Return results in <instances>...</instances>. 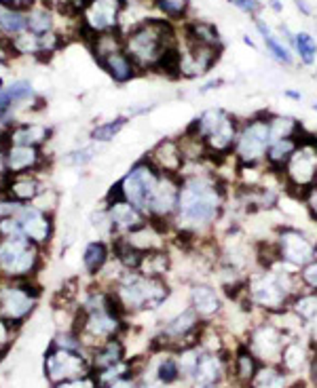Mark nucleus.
<instances>
[{
	"mask_svg": "<svg viewBox=\"0 0 317 388\" xmlns=\"http://www.w3.org/2000/svg\"><path fill=\"white\" fill-rule=\"evenodd\" d=\"M189 306L201 317V321H216L224 310L222 289L205 280H192L189 287Z\"/></svg>",
	"mask_w": 317,
	"mask_h": 388,
	"instance_id": "obj_15",
	"label": "nucleus"
},
{
	"mask_svg": "<svg viewBox=\"0 0 317 388\" xmlns=\"http://www.w3.org/2000/svg\"><path fill=\"white\" fill-rule=\"evenodd\" d=\"M178 34H180V38H185L189 43L207 45V47H224L218 26L212 21H205V19H187L182 26H178Z\"/></svg>",
	"mask_w": 317,
	"mask_h": 388,
	"instance_id": "obj_23",
	"label": "nucleus"
},
{
	"mask_svg": "<svg viewBox=\"0 0 317 388\" xmlns=\"http://www.w3.org/2000/svg\"><path fill=\"white\" fill-rule=\"evenodd\" d=\"M41 285L36 278L6 280L0 278V319H4L15 332L36 310L41 300Z\"/></svg>",
	"mask_w": 317,
	"mask_h": 388,
	"instance_id": "obj_6",
	"label": "nucleus"
},
{
	"mask_svg": "<svg viewBox=\"0 0 317 388\" xmlns=\"http://www.w3.org/2000/svg\"><path fill=\"white\" fill-rule=\"evenodd\" d=\"M13 340H15V330L4 319H0V350H11Z\"/></svg>",
	"mask_w": 317,
	"mask_h": 388,
	"instance_id": "obj_47",
	"label": "nucleus"
},
{
	"mask_svg": "<svg viewBox=\"0 0 317 388\" xmlns=\"http://www.w3.org/2000/svg\"><path fill=\"white\" fill-rule=\"evenodd\" d=\"M294 56L298 57L301 65L311 68L317 61V38L309 32H296L294 34Z\"/></svg>",
	"mask_w": 317,
	"mask_h": 388,
	"instance_id": "obj_38",
	"label": "nucleus"
},
{
	"mask_svg": "<svg viewBox=\"0 0 317 388\" xmlns=\"http://www.w3.org/2000/svg\"><path fill=\"white\" fill-rule=\"evenodd\" d=\"M294 380L281 365L262 363L248 388H290Z\"/></svg>",
	"mask_w": 317,
	"mask_h": 388,
	"instance_id": "obj_30",
	"label": "nucleus"
},
{
	"mask_svg": "<svg viewBox=\"0 0 317 388\" xmlns=\"http://www.w3.org/2000/svg\"><path fill=\"white\" fill-rule=\"evenodd\" d=\"M53 135L51 127L36 125V122H21L13 125L9 129V146H34V148H45Z\"/></svg>",
	"mask_w": 317,
	"mask_h": 388,
	"instance_id": "obj_24",
	"label": "nucleus"
},
{
	"mask_svg": "<svg viewBox=\"0 0 317 388\" xmlns=\"http://www.w3.org/2000/svg\"><path fill=\"white\" fill-rule=\"evenodd\" d=\"M269 127H271V137L273 140H284V137H298L305 129L303 125L290 116V114H279V112H269Z\"/></svg>",
	"mask_w": 317,
	"mask_h": 388,
	"instance_id": "obj_35",
	"label": "nucleus"
},
{
	"mask_svg": "<svg viewBox=\"0 0 317 388\" xmlns=\"http://www.w3.org/2000/svg\"><path fill=\"white\" fill-rule=\"evenodd\" d=\"M290 333L284 332L277 323H273L269 317H262L258 323H254L252 330L246 335V346L252 350V355L266 365H279L286 344L290 342Z\"/></svg>",
	"mask_w": 317,
	"mask_h": 388,
	"instance_id": "obj_10",
	"label": "nucleus"
},
{
	"mask_svg": "<svg viewBox=\"0 0 317 388\" xmlns=\"http://www.w3.org/2000/svg\"><path fill=\"white\" fill-rule=\"evenodd\" d=\"M235 11L244 13V15H250V19L258 17L262 13V2L260 0H227Z\"/></svg>",
	"mask_w": 317,
	"mask_h": 388,
	"instance_id": "obj_45",
	"label": "nucleus"
},
{
	"mask_svg": "<svg viewBox=\"0 0 317 388\" xmlns=\"http://www.w3.org/2000/svg\"><path fill=\"white\" fill-rule=\"evenodd\" d=\"M260 365H262V363L254 357L252 350L246 346V342H241V344H237V346L233 348V352H231L229 378H231L235 384H239L241 388H248Z\"/></svg>",
	"mask_w": 317,
	"mask_h": 388,
	"instance_id": "obj_21",
	"label": "nucleus"
},
{
	"mask_svg": "<svg viewBox=\"0 0 317 388\" xmlns=\"http://www.w3.org/2000/svg\"><path fill=\"white\" fill-rule=\"evenodd\" d=\"M262 38V43H264V49H266V53L273 57L277 63H281V65H286V68H294L296 65V56H294V51L279 38V34L277 32H269V34H264V36H260Z\"/></svg>",
	"mask_w": 317,
	"mask_h": 388,
	"instance_id": "obj_36",
	"label": "nucleus"
},
{
	"mask_svg": "<svg viewBox=\"0 0 317 388\" xmlns=\"http://www.w3.org/2000/svg\"><path fill=\"white\" fill-rule=\"evenodd\" d=\"M298 278H301L303 289H307V291H317V258L316 260H311L309 264H305V266L298 271Z\"/></svg>",
	"mask_w": 317,
	"mask_h": 388,
	"instance_id": "obj_44",
	"label": "nucleus"
},
{
	"mask_svg": "<svg viewBox=\"0 0 317 388\" xmlns=\"http://www.w3.org/2000/svg\"><path fill=\"white\" fill-rule=\"evenodd\" d=\"M159 177H161V173L155 167L146 159H140L129 167V171L117 184L121 188V196L146 216V205H148V199H150Z\"/></svg>",
	"mask_w": 317,
	"mask_h": 388,
	"instance_id": "obj_13",
	"label": "nucleus"
},
{
	"mask_svg": "<svg viewBox=\"0 0 317 388\" xmlns=\"http://www.w3.org/2000/svg\"><path fill=\"white\" fill-rule=\"evenodd\" d=\"M125 53L140 72L178 78L180 36L178 23L165 17H148L123 34Z\"/></svg>",
	"mask_w": 317,
	"mask_h": 388,
	"instance_id": "obj_2",
	"label": "nucleus"
},
{
	"mask_svg": "<svg viewBox=\"0 0 317 388\" xmlns=\"http://www.w3.org/2000/svg\"><path fill=\"white\" fill-rule=\"evenodd\" d=\"M271 238H273L279 264L296 273L317 258V238L301 226L281 224L273 230Z\"/></svg>",
	"mask_w": 317,
	"mask_h": 388,
	"instance_id": "obj_8",
	"label": "nucleus"
},
{
	"mask_svg": "<svg viewBox=\"0 0 317 388\" xmlns=\"http://www.w3.org/2000/svg\"><path fill=\"white\" fill-rule=\"evenodd\" d=\"M106 388H137V384H135L133 378H125V380H119V382H115V384H110V387Z\"/></svg>",
	"mask_w": 317,
	"mask_h": 388,
	"instance_id": "obj_54",
	"label": "nucleus"
},
{
	"mask_svg": "<svg viewBox=\"0 0 317 388\" xmlns=\"http://www.w3.org/2000/svg\"><path fill=\"white\" fill-rule=\"evenodd\" d=\"M30 205L34 209H38L41 214L53 216L58 211V207H60V194L56 190H51V188H43Z\"/></svg>",
	"mask_w": 317,
	"mask_h": 388,
	"instance_id": "obj_42",
	"label": "nucleus"
},
{
	"mask_svg": "<svg viewBox=\"0 0 317 388\" xmlns=\"http://www.w3.org/2000/svg\"><path fill=\"white\" fill-rule=\"evenodd\" d=\"M303 207H305V211H307V216L317 224V182L303 194Z\"/></svg>",
	"mask_w": 317,
	"mask_h": 388,
	"instance_id": "obj_46",
	"label": "nucleus"
},
{
	"mask_svg": "<svg viewBox=\"0 0 317 388\" xmlns=\"http://www.w3.org/2000/svg\"><path fill=\"white\" fill-rule=\"evenodd\" d=\"M0 89H2V80H0Z\"/></svg>",
	"mask_w": 317,
	"mask_h": 388,
	"instance_id": "obj_58",
	"label": "nucleus"
},
{
	"mask_svg": "<svg viewBox=\"0 0 317 388\" xmlns=\"http://www.w3.org/2000/svg\"><path fill=\"white\" fill-rule=\"evenodd\" d=\"M180 201L174 218V234L199 241L216 234L224 218L231 186L216 175V169L180 177Z\"/></svg>",
	"mask_w": 317,
	"mask_h": 388,
	"instance_id": "obj_1",
	"label": "nucleus"
},
{
	"mask_svg": "<svg viewBox=\"0 0 317 388\" xmlns=\"http://www.w3.org/2000/svg\"><path fill=\"white\" fill-rule=\"evenodd\" d=\"M17 222L21 224L24 228V236L36 245V247H45L51 243L53 238V232H56V224H53V216H47V214H41L38 209H34L32 205H24L19 211H17Z\"/></svg>",
	"mask_w": 317,
	"mask_h": 388,
	"instance_id": "obj_17",
	"label": "nucleus"
},
{
	"mask_svg": "<svg viewBox=\"0 0 317 388\" xmlns=\"http://www.w3.org/2000/svg\"><path fill=\"white\" fill-rule=\"evenodd\" d=\"M119 17H121L119 0H89V4L80 15V21L93 34H104L119 30Z\"/></svg>",
	"mask_w": 317,
	"mask_h": 388,
	"instance_id": "obj_16",
	"label": "nucleus"
},
{
	"mask_svg": "<svg viewBox=\"0 0 317 388\" xmlns=\"http://www.w3.org/2000/svg\"><path fill=\"white\" fill-rule=\"evenodd\" d=\"M301 137V135H298ZM298 137H284V140H273L269 150H266V157H264V165L269 167L271 171L279 173L288 159L292 157L294 148L298 146Z\"/></svg>",
	"mask_w": 317,
	"mask_h": 388,
	"instance_id": "obj_33",
	"label": "nucleus"
},
{
	"mask_svg": "<svg viewBox=\"0 0 317 388\" xmlns=\"http://www.w3.org/2000/svg\"><path fill=\"white\" fill-rule=\"evenodd\" d=\"M180 36V34H178ZM224 47H207L180 38V61H178V78H207L212 70L220 63Z\"/></svg>",
	"mask_w": 317,
	"mask_h": 388,
	"instance_id": "obj_14",
	"label": "nucleus"
},
{
	"mask_svg": "<svg viewBox=\"0 0 317 388\" xmlns=\"http://www.w3.org/2000/svg\"><path fill=\"white\" fill-rule=\"evenodd\" d=\"M98 63H100V68H102L115 83H119V85H125V83L133 80L135 76L142 74V72L137 70V65L131 61V57L125 53V49H119V51H115V53H110V56L98 59Z\"/></svg>",
	"mask_w": 317,
	"mask_h": 388,
	"instance_id": "obj_26",
	"label": "nucleus"
},
{
	"mask_svg": "<svg viewBox=\"0 0 317 388\" xmlns=\"http://www.w3.org/2000/svg\"><path fill=\"white\" fill-rule=\"evenodd\" d=\"M152 108V104H142V106H129L127 108V116L129 118H135V116H142V114H148Z\"/></svg>",
	"mask_w": 317,
	"mask_h": 388,
	"instance_id": "obj_51",
	"label": "nucleus"
},
{
	"mask_svg": "<svg viewBox=\"0 0 317 388\" xmlns=\"http://www.w3.org/2000/svg\"><path fill=\"white\" fill-rule=\"evenodd\" d=\"M56 15L47 6H32L28 11V30L43 36L47 32H53L56 28Z\"/></svg>",
	"mask_w": 317,
	"mask_h": 388,
	"instance_id": "obj_40",
	"label": "nucleus"
},
{
	"mask_svg": "<svg viewBox=\"0 0 317 388\" xmlns=\"http://www.w3.org/2000/svg\"><path fill=\"white\" fill-rule=\"evenodd\" d=\"M294 4H296V9H298L301 15H305V17H313V15H316L313 6H311L307 0H294Z\"/></svg>",
	"mask_w": 317,
	"mask_h": 388,
	"instance_id": "obj_52",
	"label": "nucleus"
},
{
	"mask_svg": "<svg viewBox=\"0 0 317 388\" xmlns=\"http://www.w3.org/2000/svg\"><path fill=\"white\" fill-rule=\"evenodd\" d=\"M144 159L155 167L161 175H180L185 159L178 144V137H163L144 154Z\"/></svg>",
	"mask_w": 317,
	"mask_h": 388,
	"instance_id": "obj_19",
	"label": "nucleus"
},
{
	"mask_svg": "<svg viewBox=\"0 0 317 388\" xmlns=\"http://www.w3.org/2000/svg\"><path fill=\"white\" fill-rule=\"evenodd\" d=\"M104 209H106V216L110 220L115 236H127L129 232L137 230L140 226L148 222V218L125 199H106Z\"/></svg>",
	"mask_w": 317,
	"mask_h": 388,
	"instance_id": "obj_18",
	"label": "nucleus"
},
{
	"mask_svg": "<svg viewBox=\"0 0 317 388\" xmlns=\"http://www.w3.org/2000/svg\"><path fill=\"white\" fill-rule=\"evenodd\" d=\"M102 146H104V144L89 142V144H85V146H80V148H76V150L68 152V154H63L62 163L66 167H76V169L91 165V163L100 157V152L104 150Z\"/></svg>",
	"mask_w": 317,
	"mask_h": 388,
	"instance_id": "obj_39",
	"label": "nucleus"
},
{
	"mask_svg": "<svg viewBox=\"0 0 317 388\" xmlns=\"http://www.w3.org/2000/svg\"><path fill=\"white\" fill-rule=\"evenodd\" d=\"M41 190H43V184L34 173H19V175H11L4 196L17 201L21 205H30Z\"/></svg>",
	"mask_w": 317,
	"mask_h": 388,
	"instance_id": "obj_29",
	"label": "nucleus"
},
{
	"mask_svg": "<svg viewBox=\"0 0 317 388\" xmlns=\"http://www.w3.org/2000/svg\"><path fill=\"white\" fill-rule=\"evenodd\" d=\"M271 127H269V110L256 112L248 118H241L237 144L233 150L239 167L264 165L266 150L271 146Z\"/></svg>",
	"mask_w": 317,
	"mask_h": 388,
	"instance_id": "obj_7",
	"label": "nucleus"
},
{
	"mask_svg": "<svg viewBox=\"0 0 317 388\" xmlns=\"http://www.w3.org/2000/svg\"><path fill=\"white\" fill-rule=\"evenodd\" d=\"M150 355H159L157 363H152V369H155V376L159 382H163L170 388L182 382V372H180L176 352H150Z\"/></svg>",
	"mask_w": 317,
	"mask_h": 388,
	"instance_id": "obj_31",
	"label": "nucleus"
},
{
	"mask_svg": "<svg viewBox=\"0 0 317 388\" xmlns=\"http://www.w3.org/2000/svg\"><path fill=\"white\" fill-rule=\"evenodd\" d=\"M286 194L303 199V194L317 182V135L303 131L298 137V146L286 167L279 171Z\"/></svg>",
	"mask_w": 317,
	"mask_h": 388,
	"instance_id": "obj_5",
	"label": "nucleus"
},
{
	"mask_svg": "<svg viewBox=\"0 0 317 388\" xmlns=\"http://www.w3.org/2000/svg\"><path fill=\"white\" fill-rule=\"evenodd\" d=\"M244 43H246V45H248V47H252V49H256V45H254L252 38H250V36H248V34H246V36H244Z\"/></svg>",
	"mask_w": 317,
	"mask_h": 388,
	"instance_id": "obj_56",
	"label": "nucleus"
},
{
	"mask_svg": "<svg viewBox=\"0 0 317 388\" xmlns=\"http://www.w3.org/2000/svg\"><path fill=\"white\" fill-rule=\"evenodd\" d=\"M4 161H6V171L11 175L19 173H34L38 169L49 167V161L43 152V148L34 146H9L4 150Z\"/></svg>",
	"mask_w": 317,
	"mask_h": 388,
	"instance_id": "obj_20",
	"label": "nucleus"
},
{
	"mask_svg": "<svg viewBox=\"0 0 317 388\" xmlns=\"http://www.w3.org/2000/svg\"><path fill=\"white\" fill-rule=\"evenodd\" d=\"M311 350H313V342H311L309 337H303V333H301V335H294V337H290V342L286 344L279 365H281L290 376H296V374H301V372H307L309 359H311Z\"/></svg>",
	"mask_w": 317,
	"mask_h": 388,
	"instance_id": "obj_22",
	"label": "nucleus"
},
{
	"mask_svg": "<svg viewBox=\"0 0 317 388\" xmlns=\"http://www.w3.org/2000/svg\"><path fill=\"white\" fill-rule=\"evenodd\" d=\"M222 85H224V80H222V78H209V80H205V83L199 87V91L205 95L207 91H216V89H220Z\"/></svg>",
	"mask_w": 317,
	"mask_h": 388,
	"instance_id": "obj_50",
	"label": "nucleus"
},
{
	"mask_svg": "<svg viewBox=\"0 0 317 388\" xmlns=\"http://www.w3.org/2000/svg\"><path fill=\"white\" fill-rule=\"evenodd\" d=\"M0 6L6 9H17V11H30L34 6V0H0Z\"/></svg>",
	"mask_w": 317,
	"mask_h": 388,
	"instance_id": "obj_49",
	"label": "nucleus"
},
{
	"mask_svg": "<svg viewBox=\"0 0 317 388\" xmlns=\"http://www.w3.org/2000/svg\"><path fill=\"white\" fill-rule=\"evenodd\" d=\"M311 108H313V110L317 112V102H313V106H311Z\"/></svg>",
	"mask_w": 317,
	"mask_h": 388,
	"instance_id": "obj_57",
	"label": "nucleus"
},
{
	"mask_svg": "<svg viewBox=\"0 0 317 388\" xmlns=\"http://www.w3.org/2000/svg\"><path fill=\"white\" fill-rule=\"evenodd\" d=\"M43 369H45V378L51 387H56L60 382H68V380L93 376L91 359L85 352L66 350V348H58L53 344H49V348L45 352Z\"/></svg>",
	"mask_w": 317,
	"mask_h": 388,
	"instance_id": "obj_11",
	"label": "nucleus"
},
{
	"mask_svg": "<svg viewBox=\"0 0 317 388\" xmlns=\"http://www.w3.org/2000/svg\"><path fill=\"white\" fill-rule=\"evenodd\" d=\"M113 293L117 295L121 308L125 315H142V313H155L172 295L170 278L144 277L140 273H125L113 287Z\"/></svg>",
	"mask_w": 317,
	"mask_h": 388,
	"instance_id": "obj_3",
	"label": "nucleus"
},
{
	"mask_svg": "<svg viewBox=\"0 0 317 388\" xmlns=\"http://www.w3.org/2000/svg\"><path fill=\"white\" fill-rule=\"evenodd\" d=\"M180 184V175H161L146 205V218L170 232H174L172 224L178 214Z\"/></svg>",
	"mask_w": 317,
	"mask_h": 388,
	"instance_id": "obj_12",
	"label": "nucleus"
},
{
	"mask_svg": "<svg viewBox=\"0 0 317 388\" xmlns=\"http://www.w3.org/2000/svg\"><path fill=\"white\" fill-rule=\"evenodd\" d=\"M91 365H93V374L95 372H102V369H108L121 361L127 359V346L125 337H113V340H106L104 344H100L91 355Z\"/></svg>",
	"mask_w": 317,
	"mask_h": 388,
	"instance_id": "obj_27",
	"label": "nucleus"
},
{
	"mask_svg": "<svg viewBox=\"0 0 317 388\" xmlns=\"http://www.w3.org/2000/svg\"><path fill=\"white\" fill-rule=\"evenodd\" d=\"M26 30H28V13L26 11L0 6V36L2 38H15Z\"/></svg>",
	"mask_w": 317,
	"mask_h": 388,
	"instance_id": "obj_34",
	"label": "nucleus"
},
{
	"mask_svg": "<svg viewBox=\"0 0 317 388\" xmlns=\"http://www.w3.org/2000/svg\"><path fill=\"white\" fill-rule=\"evenodd\" d=\"M284 98L286 100H292V102H303V93L296 91V89H286L284 91Z\"/></svg>",
	"mask_w": 317,
	"mask_h": 388,
	"instance_id": "obj_53",
	"label": "nucleus"
},
{
	"mask_svg": "<svg viewBox=\"0 0 317 388\" xmlns=\"http://www.w3.org/2000/svg\"><path fill=\"white\" fill-rule=\"evenodd\" d=\"M51 388H100L95 382V376H85V378H76V380H68V382H60Z\"/></svg>",
	"mask_w": 317,
	"mask_h": 388,
	"instance_id": "obj_48",
	"label": "nucleus"
},
{
	"mask_svg": "<svg viewBox=\"0 0 317 388\" xmlns=\"http://www.w3.org/2000/svg\"><path fill=\"white\" fill-rule=\"evenodd\" d=\"M129 122V116H117L113 120H106V122H100L95 125L91 131H89V140L95 142V144H110L115 142V137L123 131Z\"/></svg>",
	"mask_w": 317,
	"mask_h": 388,
	"instance_id": "obj_37",
	"label": "nucleus"
},
{
	"mask_svg": "<svg viewBox=\"0 0 317 388\" xmlns=\"http://www.w3.org/2000/svg\"><path fill=\"white\" fill-rule=\"evenodd\" d=\"M6 93L13 106H24L34 100V89L28 80H15L13 85L6 87Z\"/></svg>",
	"mask_w": 317,
	"mask_h": 388,
	"instance_id": "obj_43",
	"label": "nucleus"
},
{
	"mask_svg": "<svg viewBox=\"0 0 317 388\" xmlns=\"http://www.w3.org/2000/svg\"><path fill=\"white\" fill-rule=\"evenodd\" d=\"M137 273L144 275V277H170L174 273V253H172V249L167 247V249L146 251L142 256V262H140Z\"/></svg>",
	"mask_w": 317,
	"mask_h": 388,
	"instance_id": "obj_28",
	"label": "nucleus"
},
{
	"mask_svg": "<svg viewBox=\"0 0 317 388\" xmlns=\"http://www.w3.org/2000/svg\"><path fill=\"white\" fill-rule=\"evenodd\" d=\"M266 4L271 6L273 13H281L284 11V2L281 0H266Z\"/></svg>",
	"mask_w": 317,
	"mask_h": 388,
	"instance_id": "obj_55",
	"label": "nucleus"
},
{
	"mask_svg": "<svg viewBox=\"0 0 317 388\" xmlns=\"http://www.w3.org/2000/svg\"><path fill=\"white\" fill-rule=\"evenodd\" d=\"M189 127L205 142L209 159L222 161L233 157L241 118L224 108H207L199 112V116L190 120Z\"/></svg>",
	"mask_w": 317,
	"mask_h": 388,
	"instance_id": "obj_4",
	"label": "nucleus"
},
{
	"mask_svg": "<svg viewBox=\"0 0 317 388\" xmlns=\"http://www.w3.org/2000/svg\"><path fill=\"white\" fill-rule=\"evenodd\" d=\"M83 268L87 273V277L95 278L102 275V271L108 266V262L113 260V247L110 241L98 238V241H89L83 249Z\"/></svg>",
	"mask_w": 317,
	"mask_h": 388,
	"instance_id": "obj_25",
	"label": "nucleus"
},
{
	"mask_svg": "<svg viewBox=\"0 0 317 388\" xmlns=\"http://www.w3.org/2000/svg\"><path fill=\"white\" fill-rule=\"evenodd\" d=\"M288 310L305 325L309 327L311 323L317 321V291H307L303 289L301 293H296L288 306Z\"/></svg>",
	"mask_w": 317,
	"mask_h": 388,
	"instance_id": "obj_32",
	"label": "nucleus"
},
{
	"mask_svg": "<svg viewBox=\"0 0 317 388\" xmlns=\"http://www.w3.org/2000/svg\"><path fill=\"white\" fill-rule=\"evenodd\" d=\"M41 268V247L32 245L26 236L0 241V278H34Z\"/></svg>",
	"mask_w": 317,
	"mask_h": 388,
	"instance_id": "obj_9",
	"label": "nucleus"
},
{
	"mask_svg": "<svg viewBox=\"0 0 317 388\" xmlns=\"http://www.w3.org/2000/svg\"><path fill=\"white\" fill-rule=\"evenodd\" d=\"M157 11L161 13V17L178 23V21H187L190 13L189 0H157Z\"/></svg>",
	"mask_w": 317,
	"mask_h": 388,
	"instance_id": "obj_41",
	"label": "nucleus"
},
{
	"mask_svg": "<svg viewBox=\"0 0 317 388\" xmlns=\"http://www.w3.org/2000/svg\"><path fill=\"white\" fill-rule=\"evenodd\" d=\"M0 196H2V192H0Z\"/></svg>",
	"mask_w": 317,
	"mask_h": 388,
	"instance_id": "obj_59",
	"label": "nucleus"
}]
</instances>
